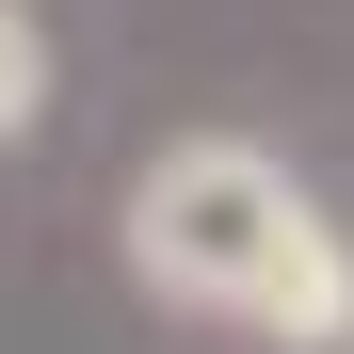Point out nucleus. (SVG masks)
<instances>
[{
    "instance_id": "nucleus-1",
    "label": "nucleus",
    "mask_w": 354,
    "mask_h": 354,
    "mask_svg": "<svg viewBox=\"0 0 354 354\" xmlns=\"http://www.w3.org/2000/svg\"><path fill=\"white\" fill-rule=\"evenodd\" d=\"M306 209H322V194H306L258 129H177V145L129 177L113 242H129V290H161V306H194V322H242L258 274H274V242H290Z\"/></svg>"
},
{
    "instance_id": "nucleus-2",
    "label": "nucleus",
    "mask_w": 354,
    "mask_h": 354,
    "mask_svg": "<svg viewBox=\"0 0 354 354\" xmlns=\"http://www.w3.org/2000/svg\"><path fill=\"white\" fill-rule=\"evenodd\" d=\"M242 338H274V354H354V225H290L274 242V274H258V306H242Z\"/></svg>"
},
{
    "instance_id": "nucleus-3",
    "label": "nucleus",
    "mask_w": 354,
    "mask_h": 354,
    "mask_svg": "<svg viewBox=\"0 0 354 354\" xmlns=\"http://www.w3.org/2000/svg\"><path fill=\"white\" fill-rule=\"evenodd\" d=\"M32 113H48V32L32 0H0V145H32Z\"/></svg>"
}]
</instances>
